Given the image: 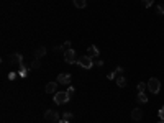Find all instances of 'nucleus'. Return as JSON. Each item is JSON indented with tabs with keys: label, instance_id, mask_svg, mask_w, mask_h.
Here are the masks:
<instances>
[{
	"label": "nucleus",
	"instance_id": "nucleus-14",
	"mask_svg": "<svg viewBox=\"0 0 164 123\" xmlns=\"http://www.w3.org/2000/svg\"><path fill=\"white\" fill-rule=\"evenodd\" d=\"M117 85H118V87H125V85H126V79L123 76H118L117 77Z\"/></svg>",
	"mask_w": 164,
	"mask_h": 123
},
{
	"label": "nucleus",
	"instance_id": "nucleus-5",
	"mask_svg": "<svg viewBox=\"0 0 164 123\" xmlns=\"http://www.w3.org/2000/svg\"><path fill=\"white\" fill-rule=\"evenodd\" d=\"M64 61L67 64L76 62V51L74 49H66V51H64Z\"/></svg>",
	"mask_w": 164,
	"mask_h": 123
},
{
	"label": "nucleus",
	"instance_id": "nucleus-21",
	"mask_svg": "<svg viewBox=\"0 0 164 123\" xmlns=\"http://www.w3.org/2000/svg\"><path fill=\"white\" fill-rule=\"evenodd\" d=\"M158 115H159V118H161V120H164V107H161V108H159Z\"/></svg>",
	"mask_w": 164,
	"mask_h": 123
},
{
	"label": "nucleus",
	"instance_id": "nucleus-9",
	"mask_svg": "<svg viewBox=\"0 0 164 123\" xmlns=\"http://www.w3.org/2000/svg\"><path fill=\"white\" fill-rule=\"evenodd\" d=\"M56 89H58V82H48L46 84V94H56Z\"/></svg>",
	"mask_w": 164,
	"mask_h": 123
},
{
	"label": "nucleus",
	"instance_id": "nucleus-22",
	"mask_svg": "<svg viewBox=\"0 0 164 123\" xmlns=\"http://www.w3.org/2000/svg\"><path fill=\"white\" fill-rule=\"evenodd\" d=\"M62 46H64V51H66V49H71V41H66Z\"/></svg>",
	"mask_w": 164,
	"mask_h": 123
},
{
	"label": "nucleus",
	"instance_id": "nucleus-30",
	"mask_svg": "<svg viewBox=\"0 0 164 123\" xmlns=\"http://www.w3.org/2000/svg\"><path fill=\"white\" fill-rule=\"evenodd\" d=\"M158 123H164V120H159V121H158Z\"/></svg>",
	"mask_w": 164,
	"mask_h": 123
},
{
	"label": "nucleus",
	"instance_id": "nucleus-27",
	"mask_svg": "<svg viewBox=\"0 0 164 123\" xmlns=\"http://www.w3.org/2000/svg\"><path fill=\"white\" fill-rule=\"evenodd\" d=\"M62 48H64V46H54V53H59Z\"/></svg>",
	"mask_w": 164,
	"mask_h": 123
},
{
	"label": "nucleus",
	"instance_id": "nucleus-10",
	"mask_svg": "<svg viewBox=\"0 0 164 123\" xmlns=\"http://www.w3.org/2000/svg\"><path fill=\"white\" fill-rule=\"evenodd\" d=\"M87 56H90V57H97V56H98V49H97L95 45H90V46H89V49H87Z\"/></svg>",
	"mask_w": 164,
	"mask_h": 123
},
{
	"label": "nucleus",
	"instance_id": "nucleus-26",
	"mask_svg": "<svg viewBox=\"0 0 164 123\" xmlns=\"http://www.w3.org/2000/svg\"><path fill=\"white\" fill-rule=\"evenodd\" d=\"M107 77H108V79H110V81H113V79H115V72H110V74H108V76H107Z\"/></svg>",
	"mask_w": 164,
	"mask_h": 123
},
{
	"label": "nucleus",
	"instance_id": "nucleus-23",
	"mask_svg": "<svg viewBox=\"0 0 164 123\" xmlns=\"http://www.w3.org/2000/svg\"><path fill=\"white\" fill-rule=\"evenodd\" d=\"M143 3H145V7H151L153 5V0H143Z\"/></svg>",
	"mask_w": 164,
	"mask_h": 123
},
{
	"label": "nucleus",
	"instance_id": "nucleus-15",
	"mask_svg": "<svg viewBox=\"0 0 164 123\" xmlns=\"http://www.w3.org/2000/svg\"><path fill=\"white\" fill-rule=\"evenodd\" d=\"M18 69H20V72H18V74H20L21 77H26V72H28V69H26V67L23 66V64H21V66H20Z\"/></svg>",
	"mask_w": 164,
	"mask_h": 123
},
{
	"label": "nucleus",
	"instance_id": "nucleus-16",
	"mask_svg": "<svg viewBox=\"0 0 164 123\" xmlns=\"http://www.w3.org/2000/svg\"><path fill=\"white\" fill-rule=\"evenodd\" d=\"M40 66H41V62H40L38 59H34V61H33V62L30 64V69H38Z\"/></svg>",
	"mask_w": 164,
	"mask_h": 123
},
{
	"label": "nucleus",
	"instance_id": "nucleus-17",
	"mask_svg": "<svg viewBox=\"0 0 164 123\" xmlns=\"http://www.w3.org/2000/svg\"><path fill=\"white\" fill-rule=\"evenodd\" d=\"M148 89V84H145V82H140L138 84V92H145Z\"/></svg>",
	"mask_w": 164,
	"mask_h": 123
},
{
	"label": "nucleus",
	"instance_id": "nucleus-28",
	"mask_svg": "<svg viewBox=\"0 0 164 123\" xmlns=\"http://www.w3.org/2000/svg\"><path fill=\"white\" fill-rule=\"evenodd\" d=\"M117 74H123V67H117Z\"/></svg>",
	"mask_w": 164,
	"mask_h": 123
},
{
	"label": "nucleus",
	"instance_id": "nucleus-11",
	"mask_svg": "<svg viewBox=\"0 0 164 123\" xmlns=\"http://www.w3.org/2000/svg\"><path fill=\"white\" fill-rule=\"evenodd\" d=\"M76 8H85L87 7V0H72Z\"/></svg>",
	"mask_w": 164,
	"mask_h": 123
},
{
	"label": "nucleus",
	"instance_id": "nucleus-1",
	"mask_svg": "<svg viewBox=\"0 0 164 123\" xmlns=\"http://www.w3.org/2000/svg\"><path fill=\"white\" fill-rule=\"evenodd\" d=\"M71 100V97L67 95V92H56L54 94V104L62 105V104H67Z\"/></svg>",
	"mask_w": 164,
	"mask_h": 123
},
{
	"label": "nucleus",
	"instance_id": "nucleus-3",
	"mask_svg": "<svg viewBox=\"0 0 164 123\" xmlns=\"http://www.w3.org/2000/svg\"><path fill=\"white\" fill-rule=\"evenodd\" d=\"M77 62H79V66L84 67V69H90L92 66H94V61H92V57L90 56H81L79 59H77Z\"/></svg>",
	"mask_w": 164,
	"mask_h": 123
},
{
	"label": "nucleus",
	"instance_id": "nucleus-25",
	"mask_svg": "<svg viewBox=\"0 0 164 123\" xmlns=\"http://www.w3.org/2000/svg\"><path fill=\"white\" fill-rule=\"evenodd\" d=\"M15 77H17V74H15V72H10V74H8V79H10V81H13Z\"/></svg>",
	"mask_w": 164,
	"mask_h": 123
},
{
	"label": "nucleus",
	"instance_id": "nucleus-19",
	"mask_svg": "<svg viewBox=\"0 0 164 123\" xmlns=\"http://www.w3.org/2000/svg\"><path fill=\"white\" fill-rule=\"evenodd\" d=\"M71 118H72V113H71V112H66V113H62V120L69 121Z\"/></svg>",
	"mask_w": 164,
	"mask_h": 123
},
{
	"label": "nucleus",
	"instance_id": "nucleus-7",
	"mask_svg": "<svg viewBox=\"0 0 164 123\" xmlns=\"http://www.w3.org/2000/svg\"><path fill=\"white\" fill-rule=\"evenodd\" d=\"M71 81H72V77H71V74H67V72H64V74H59L58 76V84H64V85H69Z\"/></svg>",
	"mask_w": 164,
	"mask_h": 123
},
{
	"label": "nucleus",
	"instance_id": "nucleus-2",
	"mask_svg": "<svg viewBox=\"0 0 164 123\" xmlns=\"http://www.w3.org/2000/svg\"><path fill=\"white\" fill-rule=\"evenodd\" d=\"M148 89L149 92H153V94H158L159 89H161V82H159V79H156V77H151L148 81Z\"/></svg>",
	"mask_w": 164,
	"mask_h": 123
},
{
	"label": "nucleus",
	"instance_id": "nucleus-29",
	"mask_svg": "<svg viewBox=\"0 0 164 123\" xmlns=\"http://www.w3.org/2000/svg\"><path fill=\"white\" fill-rule=\"evenodd\" d=\"M58 123H69V121H66V120H59Z\"/></svg>",
	"mask_w": 164,
	"mask_h": 123
},
{
	"label": "nucleus",
	"instance_id": "nucleus-18",
	"mask_svg": "<svg viewBox=\"0 0 164 123\" xmlns=\"http://www.w3.org/2000/svg\"><path fill=\"white\" fill-rule=\"evenodd\" d=\"M66 92H67V95H69V97H74V94H76V89L72 87V85H69Z\"/></svg>",
	"mask_w": 164,
	"mask_h": 123
},
{
	"label": "nucleus",
	"instance_id": "nucleus-13",
	"mask_svg": "<svg viewBox=\"0 0 164 123\" xmlns=\"http://www.w3.org/2000/svg\"><path fill=\"white\" fill-rule=\"evenodd\" d=\"M34 56H36V59H40V57H43V56H46V48L45 46H40L36 51H34Z\"/></svg>",
	"mask_w": 164,
	"mask_h": 123
},
{
	"label": "nucleus",
	"instance_id": "nucleus-6",
	"mask_svg": "<svg viewBox=\"0 0 164 123\" xmlns=\"http://www.w3.org/2000/svg\"><path fill=\"white\" fill-rule=\"evenodd\" d=\"M10 64H13V66H21L23 64V56L21 54H18V53H13V54H10Z\"/></svg>",
	"mask_w": 164,
	"mask_h": 123
},
{
	"label": "nucleus",
	"instance_id": "nucleus-20",
	"mask_svg": "<svg viewBox=\"0 0 164 123\" xmlns=\"http://www.w3.org/2000/svg\"><path fill=\"white\" fill-rule=\"evenodd\" d=\"M156 13H158V15H164V5H158V7H156Z\"/></svg>",
	"mask_w": 164,
	"mask_h": 123
},
{
	"label": "nucleus",
	"instance_id": "nucleus-12",
	"mask_svg": "<svg viewBox=\"0 0 164 123\" xmlns=\"http://www.w3.org/2000/svg\"><path fill=\"white\" fill-rule=\"evenodd\" d=\"M136 102H140V104H146L148 102V95L145 92H138V95H136Z\"/></svg>",
	"mask_w": 164,
	"mask_h": 123
},
{
	"label": "nucleus",
	"instance_id": "nucleus-4",
	"mask_svg": "<svg viewBox=\"0 0 164 123\" xmlns=\"http://www.w3.org/2000/svg\"><path fill=\"white\" fill-rule=\"evenodd\" d=\"M45 120L46 121H56V123H58L59 121V113L56 110H46L45 112Z\"/></svg>",
	"mask_w": 164,
	"mask_h": 123
},
{
	"label": "nucleus",
	"instance_id": "nucleus-8",
	"mask_svg": "<svg viewBox=\"0 0 164 123\" xmlns=\"http://www.w3.org/2000/svg\"><path fill=\"white\" fill-rule=\"evenodd\" d=\"M131 118L135 121H140L141 118H143V112H141V108H135V110L131 112Z\"/></svg>",
	"mask_w": 164,
	"mask_h": 123
},
{
	"label": "nucleus",
	"instance_id": "nucleus-24",
	"mask_svg": "<svg viewBox=\"0 0 164 123\" xmlns=\"http://www.w3.org/2000/svg\"><path fill=\"white\" fill-rule=\"evenodd\" d=\"M94 64H95V66H98V67H102V66H103V61H102V59H98V61H95Z\"/></svg>",
	"mask_w": 164,
	"mask_h": 123
}]
</instances>
